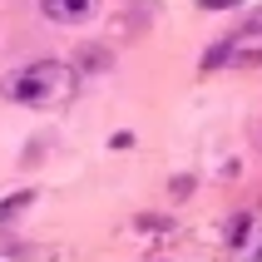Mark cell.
I'll use <instances>...</instances> for the list:
<instances>
[{
	"label": "cell",
	"mask_w": 262,
	"mask_h": 262,
	"mask_svg": "<svg viewBox=\"0 0 262 262\" xmlns=\"http://www.w3.org/2000/svg\"><path fill=\"white\" fill-rule=\"evenodd\" d=\"M30 203H35V193H30V188H25V193H15V198H5V203H0V228H5V223H15Z\"/></svg>",
	"instance_id": "3957f363"
},
{
	"label": "cell",
	"mask_w": 262,
	"mask_h": 262,
	"mask_svg": "<svg viewBox=\"0 0 262 262\" xmlns=\"http://www.w3.org/2000/svg\"><path fill=\"white\" fill-rule=\"evenodd\" d=\"M59 64L55 59H35V64H25V70H15L5 84H0V94L5 99H15V104H45L50 94L59 89Z\"/></svg>",
	"instance_id": "6da1fadb"
},
{
	"label": "cell",
	"mask_w": 262,
	"mask_h": 262,
	"mask_svg": "<svg viewBox=\"0 0 262 262\" xmlns=\"http://www.w3.org/2000/svg\"><path fill=\"white\" fill-rule=\"evenodd\" d=\"M193 193V178H173V198H188Z\"/></svg>",
	"instance_id": "8992f818"
},
{
	"label": "cell",
	"mask_w": 262,
	"mask_h": 262,
	"mask_svg": "<svg viewBox=\"0 0 262 262\" xmlns=\"http://www.w3.org/2000/svg\"><path fill=\"white\" fill-rule=\"evenodd\" d=\"M104 64H109V50H79V70H89V74H99Z\"/></svg>",
	"instance_id": "277c9868"
},
{
	"label": "cell",
	"mask_w": 262,
	"mask_h": 262,
	"mask_svg": "<svg viewBox=\"0 0 262 262\" xmlns=\"http://www.w3.org/2000/svg\"><path fill=\"white\" fill-rule=\"evenodd\" d=\"M248 237H252V218L243 213V218H233V228H228V243H233V248H243Z\"/></svg>",
	"instance_id": "5b68a950"
},
{
	"label": "cell",
	"mask_w": 262,
	"mask_h": 262,
	"mask_svg": "<svg viewBox=\"0 0 262 262\" xmlns=\"http://www.w3.org/2000/svg\"><path fill=\"white\" fill-rule=\"evenodd\" d=\"M203 10H223V5H237V0H198Z\"/></svg>",
	"instance_id": "52a82bcc"
},
{
	"label": "cell",
	"mask_w": 262,
	"mask_h": 262,
	"mask_svg": "<svg viewBox=\"0 0 262 262\" xmlns=\"http://www.w3.org/2000/svg\"><path fill=\"white\" fill-rule=\"evenodd\" d=\"M45 20H55V25H84L99 15V0H40Z\"/></svg>",
	"instance_id": "7a4b0ae2"
}]
</instances>
